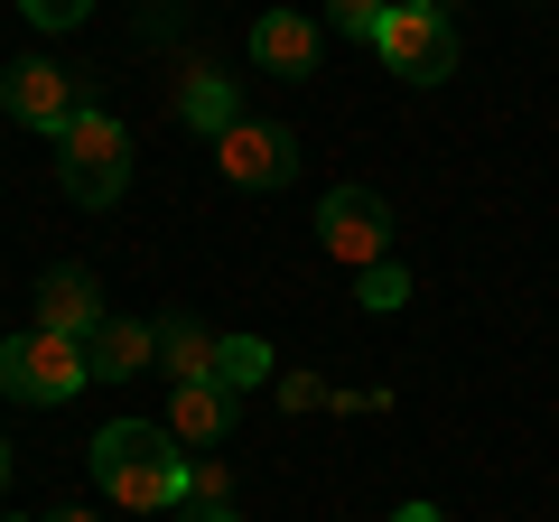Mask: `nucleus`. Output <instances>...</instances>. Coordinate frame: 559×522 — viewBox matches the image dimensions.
<instances>
[{
    "instance_id": "obj_1",
    "label": "nucleus",
    "mask_w": 559,
    "mask_h": 522,
    "mask_svg": "<svg viewBox=\"0 0 559 522\" xmlns=\"http://www.w3.org/2000/svg\"><path fill=\"white\" fill-rule=\"evenodd\" d=\"M84 458H94V485L121 513H178L187 503V458L168 439V420H112L84 439Z\"/></svg>"
},
{
    "instance_id": "obj_2",
    "label": "nucleus",
    "mask_w": 559,
    "mask_h": 522,
    "mask_svg": "<svg viewBox=\"0 0 559 522\" xmlns=\"http://www.w3.org/2000/svg\"><path fill=\"white\" fill-rule=\"evenodd\" d=\"M57 187L75 205H112L121 187H131V131H121L103 103H84V112L57 131Z\"/></svg>"
},
{
    "instance_id": "obj_3",
    "label": "nucleus",
    "mask_w": 559,
    "mask_h": 522,
    "mask_svg": "<svg viewBox=\"0 0 559 522\" xmlns=\"http://www.w3.org/2000/svg\"><path fill=\"white\" fill-rule=\"evenodd\" d=\"M373 57L401 84H448L457 75V20H448L439 0H392L382 28H373Z\"/></svg>"
},
{
    "instance_id": "obj_4",
    "label": "nucleus",
    "mask_w": 559,
    "mask_h": 522,
    "mask_svg": "<svg viewBox=\"0 0 559 522\" xmlns=\"http://www.w3.org/2000/svg\"><path fill=\"white\" fill-rule=\"evenodd\" d=\"M84 382H94V364H84V345H75V336L20 327V336L0 345V392H10V402H28V411H57V402H75Z\"/></svg>"
},
{
    "instance_id": "obj_5",
    "label": "nucleus",
    "mask_w": 559,
    "mask_h": 522,
    "mask_svg": "<svg viewBox=\"0 0 559 522\" xmlns=\"http://www.w3.org/2000/svg\"><path fill=\"white\" fill-rule=\"evenodd\" d=\"M318 252L345 261V271L392 261V205H382L373 187H336V197H318Z\"/></svg>"
},
{
    "instance_id": "obj_6",
    "label": "nucleus",
    "mask_w": 559,
    "mask_h": 522,
    "mask_svg": "<svg viewBox=\"0 0 559 522\" xmlns=\"http://www.w3.org/2000/svg\"><path fill=\"white\" fill-rule=\"evenodd\" d=\"M0 112L20 121V131H47V141H57L66 121L84 112V94H75V75H66L57 57H10L0 66Z\"/></svg>"
},
{
    "instance_id": "obj_7",
    "label": "nucleus",
    "mask_w": 559,
    "mask_h": 522,
    "mask_svg": "<svg viewBox=\"0 0 559 522\" xmlns=\"http://www.w3.org/2000/svg\"><path fill=\"white\" fill-rule=\"evenodd\" d=\"M215 168L234 187H289L299 178V141H289L280 121H234V131L215 141Z\"/></svg>"
},
{
    "instance_id": "obj_8",
    "label": "nucleus",
    "mask_w": 559,
    "mask_h": 522,
    "mask_svg": "<svg viewBox=\"0 0 559 522\" xmlns=\"http://www.w3.org/2000/svg\"><path fill=\"white\" fill-rule=\"evenodd\" d=\"M112 318V308H103V289H94V271H84V261H57V271H47L38 281V299H28V327H47V336H94V327Z\"/></svg>"
},
{
    "instance_id": "obj_9",
    "label": "nucleus",
    "mask_w": 559,
    "mask_h": 522,
    "mask_svg": "<svg viewBox=\"0 0 559 522\" xmlns=\"http://www.w3.org/2000/svg\"><path fill=\"white\" fill-rule=\"evenodd\" d=\"M252 66L280 84H308L318 75V20H299V10H261L252 20Z\"/></svg>"
},
{
    "instance_id": "obj_10",
    "label": "nucleus",
    "mask_w": 559,
    "mask_h": 522,
    "mask_svg": "<svg viewBox=\"0 0 559 522\" xmlns=\"http://www.w3.org/2000/svg\"><path fill=\"white\" fill-rule=\"evenodd\" d=\"M84 364H94V382H140L159 364V327L150 318H103L94 336H84Z\"/></svg>"
},
{
    "instance_id": "obj_11",
    "label": "nucleus",
    "mask_w": 559,
    "mask_h": 522,
    "mask_svg": "<svg viewBox=\"0 0 559 522\" xmlns=\"http://www.w3.org/2000/svg\"><path fill=\"white\" fill-rule=\"evenodd\" d=\"M168 439L178 448H224L234 439V392H215V382H168Z\"/></svg>"
},
{
    "instance_id": "obj_12",
    "label": "nucleus",
    "mask_w": 559,
    "mask_h": 522,
    "mask_svg": "<svg viewBox=\"0 0 559 522\" xmlns=\"http://www.w3.org/2000/svg\"><path fill=\"white\" fill-rule=\"evenodd\" d=\"M159 373H168V382H205V373H215V327L159 318Z\"/></svg>"
},
{
    "instance_id": "obj_13",
    "label": "nucleus",
    "mask_w": 559,
    "mask_h": 522,
    "mask_svg": "<svg viewBox=\"0 0 559 522\" xmlns=\"http://www.w3.org/2000/svg\"><path fill=\"white\" fill-rule=\"evenodd\" d=\"M178 112H187V131H205V141H224V131L242 121V103H234V75H187Z\"/></svg>"
},
{
    "instance_id": "obj_14",
    "label": "nucleus",
    "mask_w": 559,
    "mask_h": 522,
    "mask_svg": "<svg viewBox=\"0 0 559 522\" xmlns=\"http://www.w3.org/2000/svg\"><path fill=\"white\" fill-rule=\"evenodd\" d=\"M205 382L242 402L252 382H271V345H261V336H215V373H205Z\"/></svg>"
},
{
    "instance_id": "obj_15",
    "label": "nucleus",
    "mask_w": 559,
    "mask_h": 522,
    "mask_svg": "<svg viewBox=\"0 0 559 522\" xmlns=\"http://www.w3.org/2000/svg\"><path fill=\"white\" fill-rule=\"evenodd\" d=\"M355 299L373 308V318H392V308H411V271H401V261H373V271H355Z\"/></svg>"
},
{
    "instance_id": "obj_16",
    "label": "nucleus",
    "mask_w": 559,
    "mask_h": 522,
    "mask_svg": "<svg viewBox=\"0 0 559 522\" xmlns=\"http://www.w3.org/2000/svg\"><path fill=\"white\" fill-rule=\"evenodd\" d=\"M382 10H392V0H326V28H336V38H364V47H373Z\"/></svg>"
},
{
    "instance_id": "obj_17",
    "label": "nucleus",
    "mask_w": 559,
    "mask_h": 522,
    "mask_svg": "<svg viewBox=\"0 0 559 522\" xmlns=\"http://www.w3.org/2000/svg\"><path fill=\"white\" fill-rule=\"evenodd\" d=\"M187 503H234V476H224V458H197L187 466ZM178 503V513H187Z\"/></svg>"
},
{
    "instance_id": "obj_18",
    "label": "nucleus",
    "mask_w": 559,
    "mask_h": 522,
    "mask_svg": "<svg viewBox=\"0 0 559 522\" xmlns=\"http://www.w3.org/2000/svg\"><path fill=\"white\" fill-rule=\"evenodd\" d=\"M20 10H28V20H38V28H75L84 10H94V0H20Z\"/></svg>"
},
{
    "instance_id": "obj_19",
    "label": "nucleus",
    "mask_w": 559,
    "mask_h": 522,
    "mask_svg": "<svg viewBox=\"0 0 559 522\" xmlns=\"http://www.w3.org/2000/svg\"><path fill=\"white\" fill-rule=\"evenodd\" d=\"M178 522H242V513H234V503H187Z\"/></svg>"
},
{
    "instance_id": "obj_20",
    "label": "nucleus",
    "mask_w": 559,
    "mask_h": 522,
    "mask_svg": "<svg viewBox=\"0 0 559 522\" xmlns=\"http://www.w3.org/2000/svg\"><path fill=\"white\" fill-rule=\"evenodd\" d=\"M392 522H448V513H439V503H401Z\"/></svg>"
},
{
    "instance_id": "obj_21",
    "label": "nucleus",
    "mask_w": 559,
    "mask_h": 522,
    "mask_svg": "<svg viewBox=\"0 0 559 522\" xmlns=\"http://www.w3.org/2000/svg\"><path fill=\"white\" fill-rule=\"evenodd\" d=\"M0 485H10V439H0Z\"/></svg>"
},
{
    "instance_id": "obj_22",
    "label": "nucleus",
    "mask_w": 559,
    "mask_h": 522,
    "mask_svg": "<svg viewBox=\"0 0 559 522\" xmlns=\"http://www.w3.org/2000/svg\"><path fill=\"white\" fill-rule=\"evenodd\" d=\"M47 522H94V513H47Z\"/></svg>"
}]
</instances>
